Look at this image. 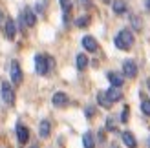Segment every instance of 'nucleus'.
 <instances>
[{"label": "nucleus", "instance_id": "nucleus-22", "mask_svg": "<svg viewBox=\"0 0 150 148\" xmlns=\"http://www.w3.org/2000/svg\"><path fill=\"white\" fill-rule=\"evenodd\" d=\"M117 126H115V119H114V117H108V119H106V130L108 132H114Z\"/></svg>", "mask_w": 150, "mask_h": 148}, {"label": "nucleus", "instance_id": "nucleus-29", "mask_svg": "<svg viewBox=\"0 0 150 148\" xmlns=\"http://www.w3.org/2000/svg\"><path fill=\"white\" fill-rule=\"evenodd\" d=\"M103 2H110V0H103Z\"/></svg>", "mask_w": 150, "mask_h": 148}, {"label": "nucleus", "instance_id": "nucleus-3", "mask_svg": "<svg viewBox=\"0 0 150 148\" xmlns=\"http://www.w3.org/2000/svg\"><path fill=\"white\" fill-rule=\"evenodd\" d=\"M9 77H11L13 84L22 82V70H20V64L17 61H11V64H9Z\"/></svg>", "mask_w": 150, "mask_h": 148}, {"label": "nucleus", "instance_id": "nucleus-30", "mask_svg": "<svg viewBox=\"0 0 150 148\" xmlns=\"http://www.w3.org/2000/svg\"><path fill=\"white\" fill-rule=\"evenodd\" d=\"M31 148H39V146H31Z\"/></svg>", "mask_w": 150, "mask_h": 148}, {"label": "nucleus", "instance_id": "nucleus-1", "mask_svg": "<svg viewBox=\"0 0 150 148\" xmlns=\"http://www.w3.org/2000/svg\"><path fill=\"white\" fill-rule=\"evenodd\" d=\"M134 42H136V39H134V33L130 31L128 27L121 29V31H119V33L115 35V39H114V44H115V48L123 49V51L130 49V48L134 46Z\"/></svg>", "mask_w": 150, "mask_h": 148}, {"label": "nucleus", "instance_id": "nucleus-15", "mask_svg": "<svg viewBox=\"0 0 150 148\" xmlns=\"http://www.w3.org/2000/svg\"><path fill=\"white\" fill-rule=\"evenodd\" d=\"M82 144H84V148H95V141H93L92 132H86V134L82 135Z\"/></svg>", "mask_w": 150, "mask_h": 148}, {"label": "nucleus", "instance_id": "nucleus-11", "mask_svg": "<svg viewBox=\"0 0 150 148\" xmlns=\"http://www.w3.org/2000/svg\"><path fill=\"white\" fill-rule=\"evenodd\" d=\"M108 80L112 82V86H117V88H121L125 84V77L121 73H117V71H110L108 73Z\"/></svg>", "mask_w": 150, "mask_h": 148}, {"label": "nucleus", "instance_id": "nucleus-25", "mask_svg": "<svg viewBox=\"0 0 150 148\" xmlns=\"http://www.w3.org/2000/svg\"><path fill=\"white\" fill-rule=\"evenodd\" d=\"M93 112H95L93 106H88V108H86V115H88V117H93Z\"/></svg>", "mask_w": 150, "mask_h": 148}, {"label": "nucleus", "instance_id": "nucleus-16", "mask_svg": "<svg viewBox=\"0 0 150 148\" xmlns=\"http://www.w3.org/2000/svg\"><path fill=\"white\" fill-rule=\"evenodd\" d=\"M112 9H114L117 15H123L126 11V4L123 0H114V2H112Z\"/></svg>", "mask_w": 150, "mask_h": 148}, {"label": "nucleus", "instance_id": "nucleus-13", "mask_svg": "<svg viewBox=\"0 0 150 148\" xmlns=\"http://www.w3.org/2000/svg\"><path fill=\"white\" fill-rule=\"evenodd\" d=\"M121 139H123V143L128 146V148H136V146H137L136 137H134L132 132H123V134H121Z\"/></svg>", "mask_w": 150, "mask_h": 148}, {"label": "nucleus", "instance_id": "nucleus-7", "mask_svg": "<svg viewBox=\"0 0 150 148\" xmlns=\"http://www.w3.org/2000/svg\"><path fill=\"white\" fill-rule=\"evenodd\" d=\"M82 48H84L86 51H90V53H93V51H97L99 44H97V40L92 35H86V37H82Z\"/></svg>", "mask_w": 150, "mask_h": 148}, {"label": "nucleus", "instance_id": "nucleus-19", "mask_svg": "<svg viewBox=\"0 0 150 148\" xmlns=\"http://www.w3.org/2000/svg\"><path fill=\"white\" fill-rule=\"evenodd\" d=\"M88 66V57L84 55V53H81L79 57H77V70H84Z\"/></svg>", "mask_w": 150, "mask_h": 148}, {"label": "nucleus", "instance_id": "nucleus-12", "mask_svg": "<svg viewBox=\"0 0 150 148\" xmlns=\"http://www.w3.org/2000/svg\"><path fill=\"white\" fill-rule=\"evenodd\" d=\"M50 132H51L50 121H48V119H42L40 124H39V135H40L42 139H46V137H50Z\"/></svg>", "mask_w": 150, "mask_h": 148}, {"label": "nucleus", "instance_id": "nucleus-27", "mask_svg": "<svg viewBox=\"0 0 150 148\" xmlns=\"http://www.w3.org/2000/svg\"><path fill=\"white\" fill-rule=\"evenodd\" d=\"M146 7H148V9H150V0H146Z\"/></svg>", "mask_w": 150, "mask_h": 148}, {"label": "nucleus", "instance_id": "nucleus-6", "mask_svg": "<svg viewBox=\"0 0 150 148\" xmlns=\"http://www.w3.org/2000/svg\"><path fill=\"white\" fill-rule=\"evenodd\" d=\"M104 95H106V97H108V101L112 102V104L123 99V92H121V88H117V86H110L108 90L104 92Z\"/></svg>", "mask_w": 150, "mask_h": 148}, {"label": "nucleus", "instance_id": "nucleus-9", "mask_svg": "<svg viewBox=\"0 0 150 148\" xmlns=\"http://www.w3.org/2000/svg\"><path fill=\"white\" fill-rule=\"evenodd\" d=\"M6 27H4V31H6V37L9 40H13L15 39V35H17V24H15V20H6V24H4Z\"/></svg>", "mask_w": 150, "mask_h": 148}, {"label": "nucleus", "instance_id": "nucleus-5", "mask_svg": "<svg viewBox=\"0 0 150 148\" xmlns=\"http://www.w3.org/2000/svg\"><path fill=\"white\" fill-rule=\"evenodd\" d=\"M123 73H125V77H128V79H136L137 77V64L134 62L132 58H126L123 62Z\"/></svg>", "mask_w": 150, "mask_h": 148}, {"label": "nucleus", "instance_id": "nucleus-4", "mask_svg": "<svg viewBox=\"0 0 150 148\" xmlns=\"http://www.w3.org/2000/svg\"><path fill=\"white\" fill-rule=\"evenodd\" d=\"M0 95H2V99L6 104H13L15 102V92L9 82H2V88H0Z\"/></svg>", "mask_w": 150, "mask_h": 148}, {"label": "nucleus", "instance_id": "nucleus-14", "mask_svg": "<svg viewBox=\"0 0 150 148\" xmlns=\"http://www.w3.org/2000/svg\"><path fill=\"white\" fill-rule=\"evenodd\" d=\"M17 137H18V143H22V144L28 141L29 132H28V128L24 126V124H17Z\"/></svg>", "mask_w": 150, "mask_h": 148}, {"label": "nucleus", "instance_id": "nucleus-10", "mask_svg": "<svg viewBox=\"0 0 150 148\" xmlns=\"http://www.w3.org/2000/svg\"><path fill=\"white\" fill-rule=\"evenodd\" d=\"M68 95L66 93H62V92H57L55 95H53V99H51V102H53V106H59V108H62V106H66L68 104Z\"/></svg>", "mask_w": 150, "mask_h": 148}, {"label": "nucleus", "instance_id": "nucleus-20", "mask_svg": "<svg viewBox=\"0 0 150 148\" xmlns=\"http://www.w3.org/2000/svg\"><path fill=\"white\" fill-rule=\"evenodd\" d=\"M75 24H77L79 27H84V26L90 24V17H88V15H84V17H79L77 20H75Z\"/></svg>", "mask_w": 150, "mask_h": 148}, {"label": "nucleus", "instance_id": "nucleus-23", "mask_svg": "<svg viewBox=\"0 0 150 148\" xmlns=\"http://www.w3.org/2000/svg\"><path fill=\"white\" fill-rule=\"evenodd\" d=\"M128 117H130V108L125 106V108H123V113H121V121L126 123V121H128Z\"/></svg>", "mask_w": 150, "mask_h": 148}, {"label": "nucleus", "instance_id": "nucleus-26", "mask_svg": "<svg viewBox=\"0 0 150 148\" xmlns=\"http://www.w3.org/2000/svg\"><path fill=\"white\" fill-rule=\"evenodd\" d=\"M4 22V15H2V11H0V24Z\"/></svg>", "mask_w": 150, "mask_h": 148}, {"label": "nucleus", "instance_id": "nucleus-18", "mask_svg": "<svg viewBox=\"0 0 150 148\" xmlns=\"http://www.w3.org/2000/svg\"><path fill=\"white\" fill-rule=\"evenodd\" d=\"M97 101H99V104L104 106V108H110V106H112V102L108 101L106 95H104V92H99V93H97Z\"/></svg>", "mask_w": 150, "mask_h": 148}, {"label": "nucleus", "instance_id": "nucleus-8", "mask_svg": "<svg viewBox=\"0 0 150 148\" xmlns=\"http://www.w3.org/2000/svg\"><path fill=\"white\" fill-rule=\"evenodd\" d=\"M22 20H24V27L29 26V27H33L37 24V17H35V13L29 9V7H26L24 11H22Z\"/></svg>", "mask_w": 150, "mask_h": 148}, {"label": "nucleus", "instance_id": "nucleus-21", "mask_svg": "<svg viewBox=\"0 0 150 148\" xmlns=\"http://www.w3.org/2000/svg\"><path fill=\"white\" fill-rule=\"evenodd\" d=\"M141 112H143L146 117H150V101H143V102H141Z\"/></svg>", "mask_w": 150, "mask_h": 148}, {"label": "nucleus", "instance_id": "nucleus-24", "mask_svg": "<svg viewBox=\"0 0 150 148\" xmlns=\"http://www.w3.org/2000/svg\"><path fill=\"white\" fill-rule=\"evenodd\" d=\"M59 2H61V6H62L64 13H68V9L71 7V0H59Z\"/></svg>", "mask_w": 150, "mask_h": 148}, {"label": "nucleus", "instance_id": "nucleus-28", "mask_svg": "<svg viewBox=\"0 0 150 148\" xmlns=\"http://www.w3.org/2000/svg\"><path fill=\"white\" fill-rule=\"evenodd\" d=\"M110 148H117V146H115V144H114V146H110Z\"/></svg>", "mask_w": 150, "mask_h": 148}, {"label": "nucleus", "instance_id": "nucleus-17", "mask_svg": "<svg viewBox=\"0 0 150 148\" xmlns=\"http://www.w3.org/2000/svg\"><path fill=\"white\" fill-rule=\"evenodd\" d=\"M130 22H132V27L136 29V31H141V29H143V20H141L137 15H130Z\"/></svg>", "mask_w": 150, "mask_h": 148}, {"label": "nucleus", "instance_id": "nucleus-2", "mask_svg": "<svg viewBox=\"0 0 150 148\" xmlns=\"http://www.w3.org/2000/svg\"><path fill=\"white\" fill-rule=\"evenodd\" d=\"M55 61L51 57H46V55H37L35 57V70L39 75H48V71L53 68Z\"/></svg>", "mask_w": 150, "mask_h": 148}]
</instances>
